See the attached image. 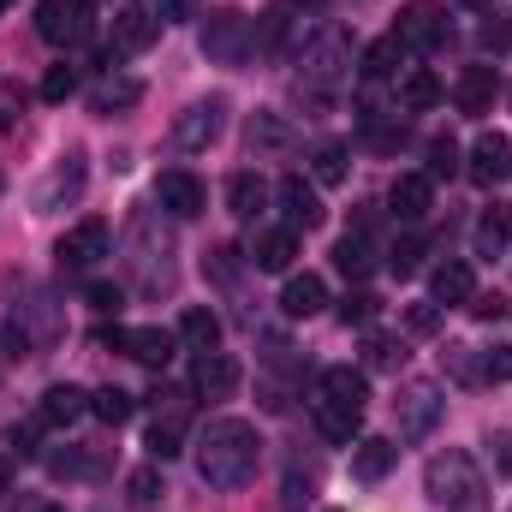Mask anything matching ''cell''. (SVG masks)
I'll list each match as a JSON object with an SVG mask.
<instances>
[{"mask_svg":"<svg viewBox=\"0 0 512 512\" xmlns=\"http://www.w3.org/2000/svg\"><path fill=\"white\" fill-rule=\"evenodd\" d=\"M256 459H262V441L245 417H215L197 435V477L209 489H245L256 477Z\"/></svg>","mask_w":512,"mask_h":512,"instance_id":"6da1fadb","label":"cell"},{"mask_svg":"<svg viewBox=\"0 0 512 512\" xmlns=\"http://www.w3.org/2000/svg\"><path fill=\"white\" fill-rule=\"evenodd\" d=\"M423 489L447 512H489V483H483V471H477V459L465 447H441L423 465Z\"/></svg>","mask_w":512,"mask_h":512,"instance_id":"7a4b0ae2","label":"cell"},{"mask_svg":"<svg viewBox=\"0 0 512 512\" xmlns=\"http://www.w3.org/2000/svg\"><path fill=\"white\" fill-rule=\"evenodd\" d=\"M191 399L197 393H185V387H155L149 393V405H155V423H149V459L155 465H167V459H179L185 453V417H191Z\"/></svg>","mask_w":512,"mask_h":512,"instance_id":"3957f363","label":"cell"},{"mask_svg":"<svg viewBox=\"0 0 512 512\" xmlns=\"http://www.w3.org/2000/svg\"><path fill=\"white\" fill-rule=\"evenodd\" d=\"M203 54H209L215 66H245L256 54V24L245 12H215V18L203 24Z\"/></svg>","mask_w":512,"mask_h":512,"instance_id":"277c9868","label":"cell"},{"mask_svg":"<svg viewBox=\"0 0 512 512\" xmlns=\"http://www.w3.org/2000/svg\"><path fill=\"white\" fill-rule=\"evenodd\" d=\"M441 387L435 382H405L399 387V399H393V417H399V435L405 441H423L435 423H441Z\"/></svg>","mask_w":512,"mask_h":512,"instance_id":"5b68a950","label":"cell"},{"mask_svg":"<svg viewBox=\"0 0 512 512\" xmlns=\"http://www.w3.org/2000/svg\"><path fill=\"white\" fill-rule=\"evenodd\" d=\"M36 30H42V42H84L90 36V0H42Z\"/></svg>","mask_w":512,"mask_h":512,"instance_id":"8992f818","label":"cell"},{"mask_svg":"<svg viewBox=\"0 0 512 512\" xmlns=\"http://www.w3.org/2000/svg\"><path fill=\"white\" fill-rule=\"evenodd\" d=\"M304 78L316 90H334L346 78V36L340 30H322L316 42H304Z\"/></svg>","mask_w":512,"mask_h":512,"instance_id":"52a82bcc","label":"cell"},{"mask_svg":"<svg viewBox=\"0 0 512 512\" xmlns=\"http://www.w3.org/2000/svg\"><path fill=\"white\" fill-rule=\"evenodd\" d=\"M393 36H399V48H405V54H429V48H441V42H447V18H441L435 6H405Z\"/></svg>","mask_w":512,"mask_h":512,"instance_id":"ba28073f","label":"cell"},{"mask_svg":"<svg viewBox=\"0 0 512 512\" xmlns=\"http://www.w3.org/2000/svg\"><path fill=\"white\" fill-rule=\"evenodd\" d=\"M280 215H286V227H292V233H316V227L328 221L322 197H316L298 173H286V179H280Z\"/></svg>","mask_w":512,"mask_h":512,"instance_id":"9c48e42d","label":"cell"},{"mask_svg":"<svg viewBox=\"0 0 512 512\" xmlns=\"http://www.w3.org/2000/svg\"><path fill=\"white\" fill-rule=\"evenodd\" d=\"M483 191H495L501 179L512 173V137H501V131H483L477 143H471V167H465Z\"/></svg>","mask_w":512,"mask_h":512,"instance_id":"30bf717a","label":"cell"},{"mask_svg":"<svg viewBox=\"0 0 512 512\" xmlns=\"http://www.w3.org/2000/svg\"><path fill=\"white\" fill-rule=\"evenodd\" d=\"M233 387H239V358H227L221 346L197 352V364H191V393L197 399H227Z\"/></svg>","mask_w":512,"mask_h":512,"instance_id":"8fae6325","label":"cell"},{"mask_svg":"<svg viewBox=\"0 0 512 512\" xmlns=\"http://www.w3.org/2000/svg\"><path fill=\"white\" fill-rule=\"evenodd\" d=\"M102 346H120L126 358L149 364V370H161L173 358V334H161V328H114V334H102Z\"/></svg>","mask_w":512,"mask_h":512,"instance_id":"7c38bea8","label":"cell"},{"mask_svg":"<svg viewBox=\"0 0 512 512\" xmlns=\"http://www.w3.org/2000/svg\"><path fill=\"white\" fill-rule=\"evenodd\" d=\"M155 203H161L173 221H191V215H203V185H197V173H185V167L161 173V179H155Z\"/></svg>","mask_w":512,"mask_h":512,"instance_id":"4fadbf2b","label":"cell"},{"mask_svg":"<svg viewBox=\"0 0 512 512\" xmlns=\"http://www.w3.org/2000/svg\"><path fill=\"white\" fill-rule=\"evenodd\" d=\"M387 209H393V221H423L435 209V179L429 173H399L393 191H387Z\"/></svg>","mask_w":512,"mask_h":512,"instance_id":"5bb4252c","label":"cell"},{"mask_svg":"<svg viewBox=\"0 0 512 512\" xmlns=\"http://www.w3.org/2000/svg\"><path fill=\"white\" fill-rule=\"evenodd\" d=\"M292 256H298V233H292V227H262L251 239V251H245V262L262 268V274H286Z\"/></svg>","mask_w":512,"mask_h":512,"instance_id":"9a60e30c","label":"cell"},{"mask_svg":"<svg viewBox=\"0 0 512 512\" xmlns=\"http://www.w3.org/2000/svg\"><path fill=\"white\" fill-rule=\"evenodd\" d=\"M60 268H90V262H102L108 256V221H78L66 239H60Z\"/></svg>","mask_w":512,"mask_h":512,"instance_id":"2e32d148","label":"cell"},{"mask_svg":"<svg viewBox=\"0 0 512 512\" xmlns=\"http://www.w3.org/2000/svg\"><path fill=\"white\" fill-rule=\"evenodd\" d=\"M84 411H90V393L84 387H48L36 399V429H72Z\"/></svg>","mask_w":512,"mask_h":512,"instance_id":"e0dca14e","label":"cell"},{"mask_svg":"<svg viewBox=\"0 0 512 512\" xmlns=\"http://www.w3.org/2000/svg\"><path fill=\"white\" fill-rule=\"evenodd\" d=\"M393 465H399V441H387V435H358L352 441V477L358 483H382Z\"/></svg>","mask_w":512,"mask_h":512,"instance_id":"ac0fdd59","label":"cell"},{"mask_svg":"<svg viewBox=\"0 0 512 512\" xmlns=\"http://www.w3.org/2000/svg\"><path fill=\"white\" fill-rule=\"evenodd\" d=\"M495 96H501V72H495V66H465V72H459V90H453L459 114H489Z\"/></svg>","mask_w":512,"mask_h":512,"instance_id":"d6986e66","label":"cell"},{"mask_svg":"<svg viewBox=\"0 0 512 512\" xmlns=\"http://www.w3.org/2000/svg\"><path fill=\"white\" fill-rule=\"evenodd\" d=\"M155 36H161V18H155L149 6H126V12H114V54H143Z\"/></svg>","mask_w":512,"mask_h":512,"instance_id":"ffe728a7","label":"cell"},{"mask_svg":"<svg viewBox=\"0 0 512 512\" xmlns=\"http://www.w3.org/2000/svg\"><path fill=\"white\" fill-rule=\"evenodd\" d=\"M215 137H221V102H197V108H185L173 120V143L179 149H209Z\"/></svg>","mask_w":512,"mask_h":512,"instance_id":"44dd1931","label":"cell"},{"mask_svg":"<svg viewBox=\"0 0 512 512\" xmlns=\"http://www.w3.org/2000/svg\"><path fill=\"white\" fill-rule=\"evenodd\" d=\"M322 304H328V280H322V274H292V280H286V292H280V310H286L292 322L322 316Z\"/></svg>","mask_w":512,"mask_h":512,"instance_id":"7402d4cb","label":"cell"},{"mask_svg":"<svg viewBox=\"0 0 512 512\" xmlns=\"http://www.w3.org/2000/svg\"><path fill=\"white\" fill-rule=\"evenodd\" d=\"M429 298H435V304H471V298H477L471 262H441V268L429 274Z\"/></svg>","mask_w":512,"mask_h":512,"instance_id":"603a6c76","label":"cell"},{"mask_svg":"<svg viewBox=\"0 0 512 512\" xmlns=\"http://www.w3.org/2000/svg\"><path fill=\"white\" fill-rule=\"evenodd\" d=\"M322 399L364 411V405H370V376H364V370H352V364H334V370H322Z\"/></svg>","mask_w":512,"mask_h":512,"instance_id":"cb8c5ba5","label":"cell"},{"mask_svg":"<svg viewBox=\"0 0 512 512\" xmlns=\"http://www.w3.org/2000/svg\"><path fill=\"white\" fill-rule=\"evenodd\" d=\"M137 102H143V84H137V78H114V72L90 90V114H102V120L126 114V108H137Z\"/></svg>","mask_w":512,"mask_h":512,"instance_id":"d4e9b609","label":"cell"},{"mask_svg":"<svg viewBox=\"0 0 512 512\" xmlns=\"http://www.w3.org/2000/svg\"><path fill=\"white\" fill-rule=\"evenodd\" d=\"M316 429H322L334 447H352V441H358V429H364V411L334 405V399H316Z\"/></svg>","mask_w":512,"mask_h":512,"instance_id":"484cf974","label":"cell"},{"mask_svg":"<svg viewBox=\"0 0 512 512\" xmlns=\"http://www.w3.org/2000/svg\"><path fill=\"white\" fill-rule=\"evenodd\" d=\"M441 102V78L429 72V66H411L405 78H399V108H411V114H429Z\"/></svg>","mask_w":512,"mask_h":512,"instance_id":"4316f807","label":"cell"},{"mask_svg":"<svg viewBox=\"0 0 512 512\" xmlns=\"http://www.w3.org/2000/svg\"><path fill=\"white\" fill-rule=\"evenodd\" d=\"M179 340H185L191 352H215V346H221V316L203 310V304H191V310L179 316Z\"/></svg>","mask_w":512,"mask_h":512,"instance_id":"83f0119b","label":"cell"},{"mask_svg":"<svg viewBox=\"0 0 512 512\" xmlns=\"http://www.w3.org/2000/svg\"><path fill=\"white\" fill-rule=\"evenodd\" d=\"M405 358H411V352H405V340H393V334H370V340H364V376H370V370H376V376H399Z\"/></svg>","mask_w":512,"mask_h":512,"instance_id":"f1b7e54d","label":"cell"},{"mask_svg":"<svg viewBox=\"0 0 512 512\" xmlns=\"http://www.w3.org/2000/svg\"><path fill=\"white\" fill-rule=\"evenodd\" d=\"M334 268H340L346 280H370V268H376V251H370V239H364V233H346V239L334 245Z\"/></svg>","mask_w":512,"mask_h":512,"instance_id":"f546056e","label":"cell"},{"mask_svg":"<svg viewBox=\"0 0 512 512\" xmlns=\"http://www.w3.org/2000/svg\"><path fill=\"white\" fill-rule=\"evenodd\" d=\"M507 245H512V209L507 203H495V209H483V221H477V251L501 256Z\"/></svg>","mask_w":512,"mask_h":512,"instance_id":"4dcf8cb0","label":"cell"},{"mask_svg":"<svg viewBox=\"0 0 512 512\" xmlns=\"http://www.w3.org/2000/svg\"><path fill=\"white\" fill-rule=\"evenodd\" d=\"M310 173H316V185H346V173H352V149H346V143H316Z\"/></svg>","mask_w":512,"mask_h":512,"instance_id":"1f68e13d","label":"cell"},{"mask_svg":"<svg viewBox=\"0 0 512 512\" xmlns=\"http://www.w3.org/2000/svg\"><path fill=\"white\" fill-rule=\"evenodd\" d=\"M262 197H268V185H262L256 173H233V179H227V209H233L239 221H256Z\"/></svg>","mask_w":512,"mask_h":512,"instance_id":"d6a6232c","label":"cell"},{"mask_svg":"<svg viewBox=\"0 0 512 512\" xmlns=\"http://www.w3.org/2000/svg\"><path fill=\"white\" fill-rule=\"evenodd\" d=\"M399 60H405L399 36H382V42H370V48H364V78H370V84H382V78H393V72H399Z\"/></svg>","mask_w":512,"mask_h":512,"instance_id":"836d02e7","label":"cell"},{"mask_svg":"<svg viewBox=\"0 0 512 512\" xmlns=\"http://www.w3.org/2000/svg\"><path fill=\"white\" fill-rule=\"evenodd\" d=\"M477 48L483 54H512V12H489L477 24Z\"/></svg>","mask_w":512,"mask_h":512,"instance_id":"e575fe53","label":"cell"},{"mask_svg":"<svg viewBox=\"0 0 512 512\" xmlns=\"http://www.w3.org/2000/svg\"><path fill=\"white\" fill-rule=\"evenodd\" d=\"M90 417H102L108 429H120L131 417V393H120V387H102V393H90Z\"/></svg>","mask_w":512,"mask_h":512,"instance_id":"d590c367","label":"cell"},{"mask_svg":"<svg viewBox=\"0 0 512 512\" xmlns=\"http://www.w3.org/2000/svg\"><path fill=\"white\" fill-rule=\"evenodd\" d=\"M292 143V126L280 114H256L251 120V149H286Z\"/></svg>","mask_w":512,"mask_h":512,"instance_id":"8d00e7d4","label":"cell"},{"mask_svg":"<svg viewBox=\"0 0 512 512\" xmlns=\"http://www.w3.org/2000/svg\"><path fill=\"white\" fill-rule=\"evenodd\" d=\"M382 316V298L376 292H346V304H340V322L346 328H370Z\"/></svg>","mask_w":512,"mask_h":512,"instance_id":"74e56055","label":"cell"},{"mask_svg":"<svg viewBox=\"0 0 512 512\" xmlns=\"http://www.w3.org/2000/svg\"><path fill=\"white\" fill-rule=\"evenodd\" d=\"M316 501V471H286V489H280V507L286 512H304Z\"/></svg>","mask_w":512,"mask_h":512,"instance_id":"f35d334b","label":"cell"},{"mask_svg":"<svg viewBox=\"0 0 512 512\" xmlns=\"http://www.w3.org/2000/svg\"><path fill=\"white\" fill-rule=\"evenodd\" d=\"M405 334L435 340V334H441V304H435V298H429V304H405Z\"/></svg>","mask_w":512,"mask_h":512,"instance_id":"ab89813d","label":"cell"},{"mask_svg":"<svg viewBox=\"0 0 512 512\" xmlns=\"http://www.w3.org/2000/svg\"><path fill=\"white\" fill-rule=\"evenodd\" d=\"M126 495L137 501V507H149V501L161 495V465H137V471L126 477Z\"/></svg>","mask_w":512,"mask_h":512,"instance_id":"60d3db41","label":"cell"},{"mask_svg":"<svg viewBox=\"0 0 512 512\" xmlns=\"http://www.w3.org/2000/svg\"><path fill=\"white\" fill-rule=\"evenodd\" d=\"M459 173V143L453 137H435L429 143V179H453Z\"/></svg>","mask_w":512,"mask_h":512,"instance_id":"b9f144b4","label":"cell"},{"mask_svg":"<svg viewBox=\"0 0 512 512\" xmlns=\"http://www.w3.org/2000/svg\"><path fill=\"white\" fill-rule=\"evenodd\" d=\"M72 90H78V72H72L66 60H60V66H48V78H42V102H66Z\"/></svg>","mask_w":512,"mask_h":512,"instance_id":"7bdbcfd3","label":"cell"},{"mask_svg":"<svg viewBox=\"0 0 512 512\" xmlns=\"http://www.w3.org/2000/svg\"><path fill=\"white\" fill-rule=\"evenodd\" d=\"M423 256H429V245H423V239H399V245H393V256H387V268H393V274H417V268H423Z\"/></svg>","mask_w":512,"mask_h":512,"instance_id":"ee69618b","label":"cell"},{"mask_svg":"<svg viewBox=\"0 0 512 512\" xmlns=\"http://www.w3.org/2000/svg\"><path fill=\"white\" fill-rule=\"evenodd\" d=\"M0 352H6V358H30V334H24V322H12V316L0 322Z\"/></svg>","mask_w":512,"mask_h":512,"instance_id":"f6af8a7d","label":"cell"},{"mask_svg":"<svg viewBox=\"0 0 512 512\" xmlns=\"http://www.w3.org/2000/svg\"><path fill=\"white\" fill-rule=\"evenodd\" d=\"M120 304H126V286H114V280H96V286H90V310L108 316V310H120Z\"/></svg>","mask_w":512,"mask_h":512,"instance_id":"bcb514c9","label":"cell"},{"mask_svg":"<svg viewBox=\"0 0 512 512\" xmlns=\"http://www.w3.org/2000/svg\"><path fill=\"white\" fill-rule=\"evenodd\" d=\"M471 316H477V322H507V298H501V292H477V298H471Z\"/></svg>","mask_w":512,"mask_h":512,"instance_id":"7dc6e473","label":"cell"},{"mask_svg":"<svg viewBox=\"0 0 512 512\" xmlns=\"http://www.w3.org/2000/svg\"><path fill=\"white\" fill-rule=\"evenodd\" d=\"M447 364H453L459 382H483V364L471 358V346H447Z\"/></svg>","mask_w":512,"mask_h":512,"instance_id":"c3c4849f","label":"cell"},{"mask_svg":"<svg viewBox=\"0 0 512 512\" xmlns=\"http://www.w3.org/2000/svg\"><path fill=\"white\" fill-rule=\"evenodd\" d=\"M483 382H512V346L483 352Z\"/></svg>","mask_w":512,"mask_h":512,"instance_id":"681fc988","label":"cell"},{"mask_svg":"<svg viewBox=\"0 0 512 512\" xmlns=\"http://www.w3.org/2000/svg\"><path fill=\"white\" fill-rule=\"evenodd\" d=\"M149 12H155L161 24H173V18H191V12H197V0H149Z\"/></svg>","mask_w":512,"mask_h":512,"instance_id":"f907efd6","label":"cell"},{"mask_svg":"<svg viewBox=\"0 0 512 512\" xmlns=\"http://www.w3.org/2000/svg\"><path fill=\"white\" fill-rule=\"evenodd\" d=\"M489 447H495V465H501V471L512 477V435H495Z\"/></svg>","mask_w":512,"mask_h":512,"instance_id":"816d5d0a","label":"cell"},{"mask_svg":"<svg viewBox=\"0 0 512 512\" xmlns=\"http://www.w3.org/2000/svg\"><path fill=\"white\" fill-rule=\"evenodd\" d=\"M18 512H60L54 501H18Z\"/></svg>","mask_w":512,"mask_h":512,"instance_id":"f5cc1de1","label":"cell"},{"mask_svg":"<svg viewBox=\"0 0 512 512\" xmlns=\"http://www.w3.org/2000/svg\"><path fill=\"white\" fill-rule=\"evenodd\" d=\"M6 483H12V471H6V459H0V495H6Z\"/></svg>","mask_w":512,"mask_h":512,"instance_id":"db71d44e","label":"cell"},{"mask_svg":"<svg viewBox=\"0 0 512 512\" xmlns=\"http://www.w3.org/2000/svg\"><path fill=\"white\" fill-rule=\"evenodd\" d=\"M12 6H18V0H0V12H12Z\"/></svg>","mask_w":512,"mask_h":512,"instance_id":"11a10c76","label":"cell"},{"mask_svg":"<svg viewBox=\"0 0 512 512\" xmlns=\"http://www.w3.org/2000/svg\"><path fill=\"white\" fill-rule=\"evenodd\" d=\"M465 6H489V0H465Z\"/></svg>","mask_w":512,"mask_h":512,"instance_id":"9f6ffc18","label":"cell"}]
</instances>
